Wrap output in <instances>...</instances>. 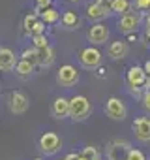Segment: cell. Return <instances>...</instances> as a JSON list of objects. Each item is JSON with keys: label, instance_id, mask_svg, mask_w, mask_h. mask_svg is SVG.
I'll return each instance as SVG.
<instances>
[{"label": "cell", "instance_id": "obj_35", "mask_svg": "<svg viewBox=\"0 0 150 160\" xmlns=\"http://www.w3.org/2000/svg\"><path fill=\"white\" fill-rule=\"evenodd\" d=\"M126 38H128V40H129V42H135V40H137V34H128V36H126Z\"/></svg>", "mask_w": 150, "mask_h": 160}, {"label": "cell", "instance_id": "obj_30", "mask_svg": "<svg viewBox=\"0 0 150 160\" xmlns=\"http://www.w3.org/2000/svg\"><path fill=\"white\" fill-rule=\"evenodd\" d=\"M96 2H98L105 12H109V13H111V2H113V0H96Z\"/></svg>", "mask_w": 150, "mask_h": 160}, {"label": "cell", "instance_id": "obj_22", "mask_svg": "<svg viewBox=\"0 0 150 160\" xmlns=\"http://www.w3.org/2000/svg\"><path fill=\"white\" fill-rule=\"evenodd\" d=\"M81 154H83L85 158H88V160H101V154H100L98 147H94V145H87V147L81 151Z\"/></svg>", "mask_w": 150, "mask_h": 160}, {"label": "cell", "instance_id": "obj_41", "mask_svg": "<svg viewBox=\"0 0 150 160\" xmlns=\"http://www.w3.org/2000/svg\"><path fill=\"white\" fill-rule=\"evenodd\" d=\"M62 160H64V158H62Z\"/></svg>", "mask_w": 150, "mask_h": 160}, {"label": "cell", "instance_id": "obj_37", "mask_svg": "<svg viewBox=\"0 0 150 160\" xmlns=\"http://www.w3.org/2000/svg\"><path fill=\"white\" fill-rule=\"evenodd\" d=\"M98 75L103 77V75H105V68H98Z\"/></svg>", "mask_w": 150, "mask_h": 160}, {"label": "cell", "instance_id": "obj_25", "mask_svg": "<svg viewBox=\"0 0 150 160\" xmlns=\"http://www.w3.org/2000/svg\"><path fill=\"white\" fill-rule=\"evenodd\" d=\"M133 10L137 12H150V0H133Z\"/></svg>", "mask_w": 150, "mask_h": 160}, {"label": "cell", "instance_id": "obj_38", "mask_svg": "<svg viewBox=\"0 0 150 160\" xmlns=\"http://www.w3.org/2000/svg\"><path fill=\"white\" fill-rule=\"evenodd\" d=\"M77 160H88V158H85V156H83V154L79 152V158H77Z\"/></svg>", "mask_w": 150, "mask_h": 160}, {"label": "cell", "instance_id": "obj_6", "mask_svg": "<svg viewBox=\"0 0 150 160\" xmlns=\"http://www.w3.org/2000/svg\"><path fill=\"white\" fill-rule=\"evenodd\" d=\"M103 111H105V115H107L111 121H124V119L128 117V108H126V104H124L120 98H116V96L107 98Z\"/></svg>", "mask_w": 150, "mask_h": 160}, {"label": "cell", "instance_id": "obj_4", "mask_svg": "<svg viewBox=\"0 0 150 160\" xmlns=\"http://www.w3.org/2000/svg\"><path fill=\"white\" fill-rule=\"evenodd\" d=\"M131 151V143L126 139H113L107 145L105 156L107 160H128V154Z\"/></svg>", "mask_w": 150, "mask_h": 160}, {"label": "cell", "instance_id": "obj_32", "mask_svg": "<svg viewBox=\"0 0 150 160\" xmlns=\"http://www.w3.org/2000/svg\"><path fill=\"white\" fill-rule=\"evenodd\" d=\"M143 70H144V73H146V77H150V58L143 64Z\"/></svg>", "mask_w": 150, "mask_h": 160}, {"label": "cell", "instance_id": "obj_27", "mask_svg": "<svg viewBox=\"0 0 150 160\" xmlns=\"http://www.w3.org/2000/svg\"><path fill=\"white\" fill-rule=\"evenodd\" d=\"M128 92L133 96V98H143V92H144V89H139V87H128Z\"/></svg>", "mask_w": 150, "mask_h": 160}, {"label": "cell", "instance_id": "obj_18", "mask_svg": "<svg viewBox=\"0 0 150 160\" xmlns=\"http://www.w3.org/2000/svg\"><path fill=\"white\" fill-rule=\"evenodd\" d=\"M60 23L64 28H79L81 27V17L75 12H64V15L60 17Z\"/></svg>", "mask_w": 150, "mask_h": 160}, {"label": "cell", "instance_id": "obj_28", "mask_svg": "<svg viewBox=\"0 0 150 160\" xmlns=\"http://www.w3.org/2000/svg\"><path fill=\"white\" fill-rule=\"evenodd\" d=\"M141 102H143V108H144L146 111H150V91H144V92H143Z\"/></svg>", "mask_w": 150, "mask_h": 160}, {"label": "cell", "instance_id": "obj_10", "mask_svg": "<svg viewBox=\"0 0 150 160\" xmlns=\"http://www.w3.org/2000/svg\"><path fill=\"white\" fill-rule=\"evenodd\" d=\"M10 111L12 113H15V115H23V113H26V109H28V96L25 94V92H21V91H13L12 94H10Z\"/></svg>", "mask_w": 150, "mask_h": 160}, {"label": "cell", "instance_id": "obj_34", "mask_svg": "<svg viewBox=\"0 0 150 160\" xmlns=\"http://www.w3.org/2000/svg\"><path fill=\"white\" fill-rule=\"evenodd\" d=\"M77 158H79V152H69L64 160H77Z\"/></svg>", "mask_w": 150, "mask_h": 160}, {"label": "cell", "instance_id": "obj_9", "mask_svg": "<svg viewBox=\"0 0 150 160\" xmlns=\"http://www.w3.org/2000/svg\"><path fill=\"white\" fill-rule=\"evenodd\" d=\"M126 83L128 87H139V89H144V83H146V73L143 70V66H129L128 72H126Z\"/></svg>", "mask_w": 150, "mask_h": 160}, {"label": "cell", "instance_id": "obj_15", "mask_svg": "<svg viewBox=\"0 0 150 160\" xmlns=\"http://www.w3.org/2000/svg\"><path fill=\"white\" fill-rule=\"evenodd\" d=\"M111 13L109 12H105L98 2H92V4H88V8H87V17L90 19V21H96V23H100L101 19H105V17H109Z\"/></svg>", "mask_w": 150, "mask_h": 160}, {"label": "cell", "instance_id": "obj_7", "mask_svg": "<svg viewBox=\"0 0 150 160\" xmlns=\"http://www.w3.org/2000/svg\"><path fill=\"white\" fill-rule=\"evenodd\" d=\"M79 62L87 70H96L101 64V51L88 45V47H85V49L79 51Z\"/></svg>", "mask_w": 150, "mask_h": 160}, {"label": "cell", "instance_id": "obj_16", "mask_svg": "<svg viewBox=\"0 0 150 160\" xmlns=\"http://www.w3.org/2000/svg\"><path fill=\"white\" fill-rule=\"evenodd\" d=\"M129 12H133V2L131 0H113L111 2V13H116L120 17V15H126Z\"/></svg>", "mask_w": 150, "mask_h": 160}, {"label": "cell", "instance_id": "obj_29", "mask_svg": "<svg viewBox=\"0 0 150 160\" xmlns=\"http://www.w3.org/2000/svg\"><path fill=\"white\" fill-rule=\"evenodd\" d=\"M36 4H38V10L43 12V10H47V8H51L53 0H36Z\"/></svg>", "mask_w": 150, "mask_h": 160}, {"label": "cell", "instance_id": "obj_36", "mask_svg": "<svg viewBox=\"0 0 150 160\" xmlns=\"http://www.w3.org/2000/svg\"><path fill=\"white\" fill-rule=\"evenodd\" d=\"M144 91H150V77H146V83H144Z\"/></svg>", "mask_w": 150, "mask_h": 160}, {"label": "cell", "instance_id": "obj_13", "mask_svg": "<svg viewBox=\"0 0 150 160\" xmlns=\"http://www.w3.org/2000/svg\"><path fill=\"white\" fill-rule=\"evenodd\" d=\"M51 113L54 119H66L69 117V98H64V96H58L54 98L53 106H51Z\"/></svg>", "mask_w": 150, "mask_h": 160}, {"label": "cell", "instance_id": "obj_40", "mask_svg": "<svg viewBox=\"0 0 150 160\" xmlns=\"http://www.w3.org/2000/svg\"><path fill=\"white\" fill-rule=\"evenodd\" d=\"M131 2H133V0H131Z\"/></svg>", "mask_w": 150, "mask_h": 160}, {"label": "cell", "instance_id": "obj_8", "mask_svg": "<svg viewBox=\"0 0 150 160\" xmlns=\"http://www.w3.org/2000/svg\"><path fill=\"white\" fill-rule=\"evenodd\" d=\"M87 40L92 43V45H101L109 40V28L103 25V23H96L88 28L87 32Z\"/></svg>", "mask_w": 150, "mask_h": 160}, {"label": "cell", "instance_id": "obj_26", "mask_svg": "<svg viewBox=\"0 0 150 160\" xmlns=\"http://www.w3.org/2000/svg\"><path fill=\"white\" fill-rule=\"evenodd\" d=\"M128 160H148V158H146V154H144L141 149H133V147H131V151H129V154H128Z\"/></svg>", "mask_w": 150, "mask_h": 160}, {"label": "cell", "instance_id": "obj_17", "mask_svg": "<svg viewBox=\"0 0 150 160\" xmlns=\"http://www.w3.org/2000/svg\"><path fill=\"white\" fill-rule=\"evenodd\" d=\"M34 64H30L28 60H23V58H19V62H17V66H15V75L17 77H21V79H28L32 73H34Z\"/></svg>", "mask_w": 150, "mask_h": 160}, {"label": "cell", "instance_id": "obj_20", "mask_svg": "<svg viewBox=\"0 0 150 160\" xmlns=\"http://www.w3.org/2000/svg\"><path fill=\"white\" fill-rule=\"evenodd\" d=\"M40 19H41L45 25H54V23H58V21H60V13L51 6V8H47V10L40 12Z\"/></svg>", "mask_w": 150, "mask_h": 160}, {"label": "cell", "instance_id": "obj_33", "mask_svg": "<svg viewBox=\"0 0 150 160\" xmlns=\"http://www.w3.org/2000/svg\"><path fill=\"white\" fill-rule=\"evenodd\" d=\"M143 42H144L146 45H150V30H144V34H143Z\"/></svg>", "mask_w": 150, "mask_h": 160}, {"label": "cell", "instance_id": "obj_14", "mask_svg": "<svg viewBox=\"0 0 150 160\" xmlns=\"http://www.w3.org/2000/svg\"><path fill=\"white\" fill-rule=\"evenodd\" d=\"M107 55H109L113 60H122V58H126V57L129 55V45H128L126 42H122V40L113 42V43L107 47Z\"/></svg>", "mask_w": 150, "mask_h": 160}, {"label": "cell", "instance_id": "obj_1", "mask_svg": "<svg viewBox=\"0 0 150 160\" xmlns=\"http://www.w3.org/2000/svg\"><path fill=\"white\" fill-rule=\"evenodd\" d=\"M92 104L85 94H75L69 98V119L73 122H83L90 117Z\"/></svg>", "mask_w": 150, "mask_h": 160}, {"label": "cell", "instance_id": "obj_3", "mask_svg": "<svg viewBox=\"0 0 150 160\" xmlns=\"http://www.w3.org/2000/svg\"><path fill=\"white\" fill-rule=\"evenodd\" d=\"M38 147H40V151H41L45 156H53V154H56V152L60 151L62 139H60L58 134H54V132H45V134L40 136Z\"/></svg>", "mask_w": 150, "mask_h": 160}, {"label": "cell", "instance_id": "obj_11", "mask_svg": "<svg viewBox=\"0 0 150 160\" xmlns=\"http://www.w3.org/2000/svg\"><path fill=\"white\" fill-rule=\"evenodd\" d=\"M131 130L139 141H150V117H137L131 122Z\"/></svg>", "mask_w": 150, "mask_h": 160}, {"label": "cell", "instance_id": "obj_23", "mask_svg": "<svg viewBox=\"0 0 150 160\" xmlns=\"http://www.w3.org/2000/svg\"><path fill=\"white\" fill-rule=\"evenodd\" d=\"M19 58H23V60H28L30 64H34V66H38V51L32 47V49H23V53H21V57Z\"/></svg>", "mask_w": 150, "mask_h": 160}, {"label": "cell", "instance_id": "obj_12", "mask_svg": "<svg viewBox=\"0 0 150 160\" xmlns=\"http://www.w3.org/2000/svg\"><path fill=\"white\" fill-rule=\"evenodd\" d=\"M19 57L10 47H0V72H12L15 70Z\"/></svg>", "mask_w": 150, "mask_h": 160}, {"label": "cell", "instance_id": "obj_39", "mask_svg": "<svg viewBox=\"0 0 150 160\" xmlns=\"http://www.w3.org/2000/svg\"><path fill=\"white\" fill-rule=\"evenodd\" d=\"M69 2H79V0H69Z\"/></svg>", "mask_w": 150, "mask_h": 160}, {"label": "cell", "instance_id": "obj_21", "mask_svg": "<svg viewBox=\"0 0 150 160\" xmlns=\"http://www.w3.org/2000/svg\"><path fill=\"white\" fill-rule=\"evenodd\" d=\"M40 21V17L36 15V13H28V15H25V19H23V28H25V32H26V36L30 34V30L36 27V23Z\"/></svg>", "mask_w": 150, "mask_h": 160}, {"label": "cell", "instance_id": "obj_5", "mask_svg": "<svg viewBox=\"0 0 150 160\" xmlns=\"http://www.w3.org/2000/svg\"><path fill=\"white\" fill-rule=\"evenodd\" d=\"M79 77H81L79 75V70L75 68L73 64H64L56 72V83L60 87H64V89H69V87H73L75 83L79 81Z\"/></svg>", "mask_w": 150, "mask_h": 160}, {"label": "cell", "instance_id": "obj_31", "mask_svg": "<svg viewBox=\"0 0 150 160\" xmlns=\"http://www.w3.org/2000/svg\"><path fill=\"white\" fill-rule=\"evenodd\" d=\"M143 23H144L146 30H150V12H146V13H144V17H143Z\"/></svg>", "mask_w": 150, "mask_h": 160}, {"label": "cell", "instance_id": "obj_24", "mask_svg": "<svg viewBox=\"0 0 150 160\" xmlns=\"http://www.w3.org/2000/svg\"><path fill=\"white\" fill-rule=\"evenodd\" d=\"M32 45H34L36 51L47 49V47H49V38H47L45 34H41V36H34V38H32Z\"/></svg>", "mask_w": 150, "mask_h": 160}, {"label": "cell", "instance_id": "obj_2", "mask_svg": "<svg viewBox=\"0 0 150 160\" xmlns=\"http://www.w3.org/2000/svg\"><path fill=\"white\" fill-rule=\"evenodd\" d=\"M143 13L141 12H137V10H133V12H129V13H126V15H120L118 17V21H116V28H118V32H122V34H135L137 32V28L141 27V23H143Z\"/></svg>", "mask_w": 150, "mask_h": 160}, {"label": "cell", "instance_id": "obj_19", "mask_svg": "<svg viewBox=\"0 0 150 160\" xmlns=\"http://www.w3.org/2000/svg\"><path fill=\"white\" fill-rule=\"evenodd\" d=\"M54 62V49L49 45L47 49H41L38 51V66H43V68H49L53 66Z\"/></svg>", "mask_w": 150, "mask_h": 160}]
</instances>
